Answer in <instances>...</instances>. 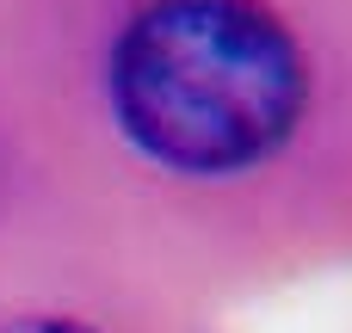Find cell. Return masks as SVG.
Returning <instances> with one entry per match:
<instances>
[{"label": "cell", "instance_id": "1", "mask_svg": "<svg viewBox=\"0 0 352 333\" xmlns=\"http://www.w3.org/2000/svg\"><path fill=\"white\" fill-rule=\"evenodd\" d=\"M309 105L297 37L254 0H155L111 49L124 136L173 173H248Z\"/></svg>", "mask_w": 352, "mask_h": 333}, {"label": "cell", "instance_id": "2", "mask_svg": "<svg viewBox=\"0 0 352 333\" xmlns=\"http://www.w3.org/2000/svg\"><path fill=\"white\" fill-rule=\"evenodd\" d=\"M0 333H99L87 321H68V315H25V321H6Z\"/></svg>", "mask_w": 352, "mask_h": 333}]
</instances>
